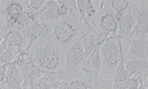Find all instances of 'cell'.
Segmentation results:
<instances>
[{
  "label": "cell",
  "instance_id": "3957f363",
  "mask_svg": "<svg viewBox=\"0 0 148 89\" xmlns=\"http://www.w3.org/2000/svg\"><path fill=\"white\" fill-rule=\"evenodd\" d=\"M99 52H101V58H102L101 72L104 75L111 76L124 53L122 39H119L117 36L109 35L105 42L101 46Z\"/></svg>",
  "mask_w": 148,
  "mask_h": 89
},
{
  "label": "cell",
  "instance_id": "52a82bcc",
  "mask_svg": "<svg viewBox=\"0 0 148 89\" xmlns=\"http://www.w3.org/2000/svg\"><path fill=\"white\" fill-rule=\"evenodd\" d=\"M52 29H53L52 24L37 21L21 32L26 37V39L28 40L29 47H32L35 41L39 40V39H45V38L51 36Z\"/></svg>",
  "mask_w": 148,
  "mask_h": 89
},
{
  "label": "cell",
  "instance_id": "277c9868",
  "mask_svg": "<svg viewBox=\"0 0 148 89\" xmlns=\"http://www.w3.org/2000/svg\"><path fill=\"white\" fill-rule=\"evenodd\" d=\"M86 59V54L81 46V37H78L74 41H71L66 49L65 65L62 74L67 78L82 76V74L80 73V67Z\"/></svg>",
  "mask_w": 148,
  "mask_h": 89
},
{
  "label": "cell",
  "instance_id": "484cf974",
  "mask_svg": "<svg viewBox=\"0 0 148 89\" xmlns=\"http://www.w3.org/2000/svg\"><path fill=\"white\" fill-rule=\"evenodd\" d=\"M7 49H8V44H7V40L3 39V41L0 44V57L2 56V53H3Z\"/></svg>",
  "mask_w": 148,
  "mask_h": 89
},
{
  "label": "cell",
  "instance_id": "7c38bea8",
  "mask_svg": "<svg viewBox=\"0 0 148 89\" xmlns=\"http://www.w3.org/2000/svg\"><path fill=\"white\" fill-rule=\"evenodd\" d=\"M4 84L7 86V89H22L23 76H22L21 70L13 62L8 65Z\"/></svg>",
  "mask_w": 148,
  "mask_h": 89
},
{
  "label": "cell",
  "instance_id": "d6986e66",
  "mask_svg": "<svg viewBox=\"0 0 148 89\" xmlns=\"http://www.w3.org/2000/svg\"><path fill=\"white\" fill-rule=\"evenodd\" d=\"M108 4L111 8V10L115 13H117L119 11L125 10L129 7L130 1L129 0H110V1H108Z\"/></svg>",
  "mask_w": 148,
  "mask_h": 89
},
{
  "label": "cell",
  "instance_id": "83f0119b",
  "mask_svg": "<svg viewBox=\"0 0 148 89\" xmlns=\"http://www.w3.org/2000/svg\"><path fill=\"white\" fill-rule=\"evenodd\" d=\"M52 89H58V87H52Z\"/></svg>",
  "mask_w": 148,
  "mask_h": 89
},
{
  "label": "cell",
  "instance_id": "7a4b0ae2",
  "mask_svg": "<svg viewBox=\"0 0 148 89\" xmlns=\"http://www.w3.org/2000/svg\"><path fill=\"white\" fill-rule=\"evenodd\" d=\"M51 38L64 49L78 37H82L86 33L93 32L96 26L91 23L84 24L79 15V12H70L63 19H60L52 24Z\"/></svg>",
  "mask_w": 148,
  "mask_h": 89
},
{
  "label": "cell",
  "instance_id": "d4e9b609",
  "mask_svg": "<svg viewBox=\"0 0 148 89\" xmlns=\"http://www.w3.org/2000/svg\"><path fill=\"white\" fill-rule=\"evenodd\" d=\"M147 77H140V83H138V88L137 89H147Z\"/></svg>",
  "mask_w": 148,
  "mask_h": 89
},
{
  "label": "cell",
  "instance_id": "30bf717a",
  "mask_svg": "<svg viewBox=\"0 0 148 89\" xmlns=\"http://www.w3.org/2000/svg\"><path fill=\"white\" fill-rule=\"evenodd\" d=\"M95 77H86L84 75L76 78L65 77L58 86V89H93Z\"/></svg>",
  "mask_w": 148,
  "mask_h": 89
},
{
  "label": "cell",
  "instance_id": "e0dca14e",
  "mask_svg": "<svg viewBox=\"0 0 148 89\" xmlns=\"http://www.w3.org/2000/svg\"><path fill=\"white\" fill-rule=\"evenodd\" d=\"M124 53L123 56L121 57V60H120L118 66L116 67L115 72L112 73V83L115 84H119V83H124L127 81L129 78H130V75L125 70V66H124Z\"/></svg>",
  "mask_w": 148,
  "mask_h": 89
},
{
  "label": "cell",
  "instance_id": "4316f807",
  "mask_svg": "<svg viewBox=\"0 0 148 89\" xmlns=\"http://www.w3.org/2000/svg\"><path fill=\"white\" fill-rule=\"evenodd\" d=\"M3 39H4V36L2 35V34H1V33H0V44L3 41Z\"/></svg>",
  "mask_w": 148,
  "mask_h": 89
},
{
  "label": "cell",
  "instance_id": "8fae6325",
  "mask_svg": "<svg viewBox=\"0 0 148 89\" xmlns=\"http://www.w3.org/2000/svg\"><path fill=\"white\" fill-rule=\"evenodd\" d=\"M135 25L134 17L132 15L130 4L127 9V12L123 15V17L118 22V29H117V37L119 39H125L129 42V36L131 34L132 29Z\"/></svg>",
  "mask_w": 148,
  "mask_h": 89
},
{
  "label": "cell",
  "instance_id": "5b68a950",
  "mask_svg": "<svg viewBox=\"0 0 148 89\" xmlns=\"http://www.w3.org/2000/svg\"><path fill=\"white\" fill-rule=\"evenodd\" d=\"M130 9L135 25L129 37L140 38L148 35V1H130Z\"/></svg>",
  "mask_w": 148,
  "mask_h": 89
},
{
  "label": "cell",
  "instance_id": "cb8c5ba5",
  "mask_svg": "<svg viewBox=\"0 0 148 89\" xmlns=\"http://www.w3.org/2000/svg\"><path fill=\"white\" fill-rule=\"evenodd\" d=\"M9 64L0 65V83H4L5 81V75H7V69Z\"/></svg>",
  "mask_w": 148,
  "mask_h": 89
},
{
  "label": "cell",
  "instance_id": "5bb4252c",
  "mask_svg": "<svg viewBox=\"0 0 148 89\" xmlns=\"http://www.w3.org/2000/svg\"><path fill=\"white\" fill-rule=\"evenodd\" d=\"M4 39L7 40L8 47L17 49L20 52H22L24 49L29 47L28 40L22 34L21 31H13V29L9 31L7 33V35L4 36Z\"/></svg>",
  "mask_w": 148,
  "mask_h": 89
},
{
  "label": "cell",
  "instance_id": "2e32d148",
  "mask_svg": "<svg viewBox=\"0 0 148 89\" xmlns=\"http://www.w3.org/2000/svg\"><path fill=\"white\" fill-rule=\"evenodd\" d=\"M52 81L50 78L48 72L45 71L43 76H41L39 79H37L34 83H25L23 81L22 89H52Z\"/></svg>",
  "mask_w": 148,
  "mask_h": 89
},
{
  "label": "cell",
  "instance_id": "6da1fadb",
  "mask_svg": "<svg viewBox=\"0 0 148 89\" xmlns=\"http://www.w3.org/2000/svg\"><path fill=\"white\" fill-rule=\"evenodd\" d=\"M66 49L61 47L51 38H45L35 41L30 48V54L34 63L47 72L63 73L65 65Z\"/></svg>",
  "mask_w": 148,
  "mask_h": 89
},
{
  "label": "cell",
  "instance_id": "8992f818",
  "mask_svg": "<svg viewBox=\"0 0 148 89\" xmlns=\"http://www.w3.org/2000/svg\"><path fill=\"white\" fill-rule=\"evenodd\" d=\"M89 22L91 24L97 26L99 29L107 32L109 35L117 36L118 24L115 17V12L109 7L108 1H101L99 11H97L94 17L91 19Z\"/></svg>",
  "mask_w": 148,
  "mask_h": 89
},
{
  "label": "cell",
  "instance_id": "7402d4cb",
  "mask_svg": "<svg viewBox=\"0 0 148 89\" xmlns=\"http://www.w3.org/2000/svg\"><path fill=\"white\" fill-rule=\"evenodd\" d=\"M47 0H27V10L30 12H38L45 6Z\"/></svg>",
  "mask_w": 148,
  "mask_h": 89
},
{
  "label": "cell",
  "instance_id": "44dd1931",
  "mask_svg": "<svg viewBox=\"0 0 148 89\" xmlns=\"http://www.w3.org/2000/svg\"><path fill=\"white\" fill-rule=\"evenodd\" d=\"M8 32H9V27H8V24H7L5 15H4L3 1H0V33L3 36H5Z\"/></svg>",
  "mask_w": 148,
  "mask_h": 89
},
{
  "label": "cell",
  "instance_id": "4fadbf2b",
  "mask_svg": "<svg viewBox=\"0 0 148 89\" xmlns=\"http://www.w3.org/2000/svg\"><path fill=\"white\" fill-rule=\"evenodd\" d=\"M124 66L130 77H147L148 76V60H127Z\"/></svg>",
  "mask_w": 148,
  "mask_h": 89
},
{
  "label": "cell",
  "instance_id": "9a60e30c",
  "mask_svg": "<svg viewBox=\"0 0 148 89\" xmlns=\"http://www.w3.org/2000/svg\"><path fill=\"white\" fill-rule=\"evenodd\" d=\"M96 29H97V26H96ZM96 29H95L93 32L86 33V34H84V35L81 37V46H82V48H83L86 58H89L96 49L101 47V46L97 44L96 36H95V31H96Z\"/></svg>",
  "mask_w": 148,
  "mask_h": 89
},
{
  "label": "cell",
  "instance_id": "ba28073f",
  "mask_svg": "<svg viewBox=\"0 0 148 89\" xmlns=\"http://www.w3.org/2000/svg\"><path fill=\"white\" fill-rule=\"evenodd\" d=\"M130 49L127 50L124 60H148V38L129 37Z\"/></svg>",
  "mask_w": 148,
  "mask_h": 89
},
{
  "label": "cell",
  "instance_id": "603a6c76",
  "mask_svg": "<svg viewBox=\"0 0 148 89\" xmlns=\"http://www.w3.org/2000/svg\"><path fill=\"white\" fill-rule=\"evenodd\" d=\"M88 3H86V17L88 21H90L91 19H93L97 12V10L95 8L94 1L92 0H86Z\"/></svg>",
  "mask_w": 148,
  "mask_h": 89
},
{
  "label": "cell",
  "instance_id": "9c48e42d",
  "mask_svg": "<svg viewBox=\"0 0 148 89\" xmlns=\"http://www.w3.org/2000/svg\"><path fill=\"white\" fill-rule=\"evenodd\" d=\"M3 8L7 24H9L13 20L20 17L27 10V3L26 1H21V0L3 1Z\"/></svg>",
  "mask_w": 148,
  "mask_h": 89
},
{
  "label": "cell",
  "instance_id": "ffe728a7",
  "mask_svg": "<svg viewBox=\"0 0 148 89\" xmlns=\"http://www.w3.org/2000/svg\"><path fill=\"white\" fill-rule=\"evenodd\" d=\"M93 89H114L112 88V81H106L99 75V76L95 77Z\"/></svg>",
  "mask_w": 148,
  "mask_h": 89
},
{
  "label": "cell",
  "instance_id": "ac0fdd59",
  "mask_svg": "<svg viewBox=\"0 0 148 89\" xmlns=\"http://www.w3.org/2000/svg\"><path fill=\"white\" fill-rule=\"evenodd\" d=\"M101 48V47H99ZM99 48H97L94 52L90 56V62L92 70L94 71L96 75H99L101 73V69H102V58H101V52H99Z\"/></svg>",
  "mask_w": 148,
  "mask_h": 89
}]
</instances>
